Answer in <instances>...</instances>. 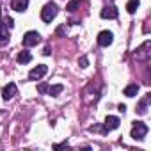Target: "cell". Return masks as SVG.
I'll return each mask as SVG.
<instances>
[{"label": "cell", "instance_id": "6da1fadb", "mask_svg": "<svg viewBox=\"0 0 151 151\" xmlns=\"http://www.w3.org/2000/svg\"><path fill=\"white\" fill-rule=\"evenodd\" d=\"M57 13H59V7H57L53 2H48V4L41 9V20L46 22V23H50V22L57 16Z\"/></svg>", "mask_w": 151, "mask_h": 151}, {"label": "cell", "instance_id": "7a4b0ae2", "mask_svg": "<svg viewBox=\"0 0 151 151\" xmlns=\"http://www.w3.org/2000/svg\"><path fill=\"white\" fill-rule=\"evenodd\" d=\"M147 126L144 124V123H140V121H135L133 123V126H132V137L135 139V140H142L146 135H147Z\"/></svg>", "mask_w": 151, "mask_h": 151}, {"label": "cell", "instance_id": "3957f363", "mask_svg": "<svg viewBox=\"0 0 151 151\" xmlns=\"http://www.w3.org/2000/svg\"><path fill=\"white\" fill-rule=\"evenodd\" d=\"M37 43H41V36L36 30H29L23 36V46H36Z\"/></svg>", "mask_w": 151, "mask_h": 151}, {"label": "cell", "instance_id": "277c9868", "mask_svg": "<svg viewBox=\"0 0 151 151\" xmlns=\"http://www.w3.org/2000/svg\"><path fill=\"white\" fill-rule=\"evenodd\" d=\"M46 71H48V66H46V64H39V66H36L34 69H30L29 78H30V80H39V78H43L45 75H46Z\"/></svg>", "mask_w": 151, "mask_h": 151}, {"label": "cell", "instance_id": "5b68a950", "mask_svg": "<svg viewBox=\"0 0 151 151\" xmlns=\"http://www.w3.org/2000/svg\"><path fill=\"white\" fill-rule=\"evenodd\" d=\"M112 41H114V34L110 30H101L98 34V45L100 46H109V45H112Z\"/></svg>", "mask_w": 151, "mask_h": 151}, {"label": "cell", "instance_id": "8992f818", "mask_svg": "<svg viewBox=\"0 0 151 151\" xmlns=\"http://www.w3.org/2000/svg\"><path fill=\"white\" fill-rule=\"evenodd\" d=\"M16 93H18L16 84H14V82H9V84L2 89V98H4L6 101H9V100H13V98L16 96Z\"/></svg>", "mask_w": 151, "mask_h": 151}, {"label": "cell", "instance_id": "52a82bcc", "mask_svg": "<svg viewBox=\"0 0 151 151\" xmlns=\"http://www.w3.org/2000/svg\"><path fill=\"white\" fill-rule=\"evenodd\" d=\"M100 16H101L103 20H114V18H117V9H116V6H105V7L101 9Z\"/></svg>", "mask_w": 151, "mask_h": 151}, {"label": "cell", "instance_id": "ba28073f", "mask_svg": "<svg viewBox=\"0 0 151 151\" xmlns=\"http://www.w3.org/2000/svg\"><path fill=\"white\" fill-rule=\"evenodd\" d=\"M119 117H116V116H107L105 117V128L107 130H116V128H119Z\"/></svg>", "mask_w": 151, "mask_h": 151}, {"label": "cell", "instance_id": "9c48e42d", "mask_svg": "<svg viewBox=\"0 0 151 151\" xmlns=\"http://www.w3.org/2000/svg\"><path fill=\"white\" fill-rule=\"evenodd\" d=\"M11 7H13L14 11H18V13H23V11L29 7V0H13Z\"/></svg>", "mask_w": 151, "mask_h": 151}, {"label": "cell", "instance_id": "30bf717a", "mask_svg": "<svg viewBox=\"0 0 151 151\" xmlns=\"http://www.w3.org/2000/svg\"><path fill=\"white\" fill-rule=\"evenodd\" d=\"M137 93H139V86H137V84H132V86L124 87V91H123V94H124V96H128V98H133Z\"/></svg>", "mask_w": 151, "mask_h": 151}, {"label": "cell", "instance_id": "8fae6325", "mask_svg": "<svg viewBox=\"0 0 151 151\" xmlns=\"http://www.w3.org/2000/svg\"><path fill=\"white\" fill-rule=\"evenodd\" d=\"M9 39V32H7V25L4 22H0V43H6Z\"/></svg>", "mask_w": 151, "mask_h": 151}, {"label": "cell", "instance_id": "7c38bea8", "mask_svg": "<svg viewBox=\"0 0 151 151\" xmlns=\"http://www.w3.org/2000/svg\"><path fill=\"white\" fill-rule=\"evenodd\" d=\"M16 59H18V62H20V64H27V62H30V60H32V55H30L29 52H25V50H23V52H20V53H18V57H16Z\"/></svg>", "mask_w": 151, "mask_h": 151}, {"label": "cell", "instance_id": "4fadbf2b", "mask_svg": "<svg viewBox=\"0 0 151 151\" xmlns=\"http://www.w3.org/2000/svg\"><path fill=\"white\" fill-rule=\"evenodd\" d=\"M139 4H140V0H128V4H126V11H128L130 14H133V13L137 11Z\"/></svg>", "mask_w": 151, "mask_h": 151}, {"label": "cell", "instance_id": "5bb4252c", "mask_svg": "<svg viewBox=\"0 0 151 151\" xmlns=\"http://www.w3.org/2000/svg\"><path fill=\"white\" fill-rule=\"evenodd\" d=\"M62 89H64V87H62L60 84H57V86H50V87H48V94H50V96H57L59 93H62Z\"/></svg>", "mask_w": 151, "mask_h": 151}, {"label": "cell", "instance_id": "9a60e30c", "mask_svg": "<svg viewBox=\"0 0 151 151\" xmlns=\"http://www.w3.org/2000/svg\"><path fill=\"white\" fill-rule=\"evenodd\" d=\"M80 2H82V0H71V2H69V4L66 6V9H68L69 13H73L75 9H77V7H78V4H80Z\"/></svg>", "mask_w": 151, "mask_h": 151}, {"label": "cell", "instance_id": "2e32d148", "mask_svg": "<svg viewBox=\"0 0 151 151\" xmlns=\"http://www.w3.org/2000/svg\"><path fill=\"white\" fill-rule=\"evenodd\" d=\"M48 87H50V86H48L46 82H43V84L37 86V93H39V94H46V93H48Z\"/></svg>", "mask_w": 151, "mask_h": 151}, {"label": "cell", "instance_id": "e0dca14e", "mask_svg": "<svg viewBox=\"0 0 151 151\" xmlns=\"http://www.w3.org/2000/svg\"><path fill=\"white\" fill-rule=\"evenodd\" d=\"M146 105H147V100H142V101L139 103V109H137V110H139V114H146V110H147V109H146Z\"/></svg>", "mask_w": 151, "mask_h": 151}, {"label": "cell", "instance_id": "ac0fdd59", "mask_svg": "<svg viewBox=\"0 0 151 151\" xmlns=\"http://www.w3.org/2000/svg\"><path fill=\"white\" fill-rule=\"evenodd\" d=\"M78 66H80V68H87V66H89L87 57H80V59H78Z\"/></svg>", "mask_w": 151, "mask_h": 151}, {"label": "cell", "instance_id": "d6986e66", "mask_svg": "<svg viewBox=\"0 0 151 151\" xmlns=\"http://www.w3.org/2000/svg\"><path fill=\"white\" fill-rule=\"evenodd\" d=\"M4 23L7 25V29H13V27H14V20H13V18H6Z\"/></svg>", "mask_w": 151, "mask_h": 151}, {"label": "cell", "instance_id": "ffe728a7", "mask_svg": "<svg viewBox=\"0 0 151 151\" xmlns=\"http://www.w3.org/2000/svg\"><path fill=\"white\" fill-rule=\"evenodd\" d=\"M117 110H119V112H123V114H124V112H126V105H123V103H121V105H119V107H117Z\"/></svg>", "mask_w": 151, "mask_h": 151}, {"label": "cell", "instance_id": "44dd1931", "mask_svg": "<svg viewBox=\"0 0 151 151\" xmlns=\"http://www.w3.org/2000/svg\"><path fill=\"white\" fill-rule=\"evenodd\" d=\"M50 52H52V50H50V46H46V48L43 50V55H50Z\"/></svg>", "mask_w": 151, "mask_h": 151}]
</instances>
